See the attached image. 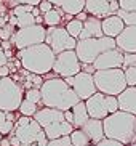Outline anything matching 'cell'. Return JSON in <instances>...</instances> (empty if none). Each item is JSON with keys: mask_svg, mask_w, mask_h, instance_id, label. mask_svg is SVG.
Listing matches in <instances>:
<instances>
[{"mask_svg": "<svg viewBox=\"0 0 136 146\" xmlns=\"http://www.w3.org/2000/svg\"><path fill=\"white\" fill-rule=\"evenodd\" d=\"M40 95H42L43 106L59 109V111H69L79 101H82L72 90V87H69L64 82V79L58 77V76L43 80L42 87H40Z\"/></svg>", "mask_w": 136, "mask_h": 146, "instance_id": "cell-1", "label": "cell"}, {"mask_svg": "<svg viewBox=\"0 0 136 146\" xmlns=\"http://www.w3.org/2000/svg\"><path fill=\"white\" fill-rule=\"evenodd\" d=\"M18 58H19L22 69H26L32 74H37V76H45V74L53 71L56 55L47 43L43 42L38 43V45H34V47L19 50Z\"/></svg>", "mask_w": 136, "mask_h": 146, "instance_id": "cell-2", "label": "cell"}, {"mask_svg": "<svg viewBox=\"0 0 136 146\" xmlns=\"http://www.w3.org/2000/svg\"><path fill=\"white\" fill-rule=\"evenodd\" d=\"M104 137L120 141L122 145H131L136 135V116L130 112L117 111L102 119Z\"/></svg>", "mask_w": 136, "mask_h": 146, "instance_id": "cell-3", "label": "cell"}, {"mask_svg": "<svg viewBox=\"0 0 136 146\" xmlns=\"http://www.w3.org/2000/svg\"><path fill=\"white\" fill-rule=\"evenodd\" d=\"M11 146H47L48 138L43 132V129L38 125L34 117L21 116L15 122L11 133L8 135Z\"/></svg>", "mask_w": 136, "mask_h": 146, "instance_id": "cell-4", "label": "cell"}, {"mask_svg": "<svg viewBox=\"0 0 136 146\" xmlns=\"http://www.w3.org/2000/svg\"><path fill=\"white\" fill-rule=\"evenodd\" d=\"M34 119L43 129L48 140H55L59 137H66L74 132V125L64 119V111L53 109V108H38Z\"/></svg>", "mask_w": 136, "mask_h": 146, "instance_id": "cell-5", "label": "cell"}, {"mask_svg": "<svg viewBox=\"0 0 136 146\" xmlns=\"http://www.w3.org/2000/svg\"><path fill=\"white\" fill-rule=\"evenodd\" d=\"M115 47V39L102 35L99 39H85V40H77L75 53L77 58L82 64H93L94 60L98 58L101 53L112 50Z\"/></svg>", "mask_w": 136, "mask_h": 146, "instance_id": "cell-6", "label": "cell"}, {"mask_svg": "<svg viewBox=\"0 0 136 146\" xmlns=\"http://www.w3.org/2000/svg\"><path fill=\"white\" fill-rule=\"evenodd\" d=\"M96 90L102 95L109 96H119L127 88L123 69H106V71H96L93 74Z\"/></svg>", "mask_w": 136, "mask_h": 146, "instance_id": "cell-7", "label": "cell"}, {"mask_svg": "<svg viewBox=\"0 0 136 146\" xmlns=\"http://www.w3.org/2000/svg\"><path fill=\"white\" fill-rule=\"evenodd\" d=\"M22 100H24V90L21 85H18L10 76L0 79V111H18Z\"/></svg>", "mask_w": 136, "mask_h": 146, "instance_id": "cell-8", "label": "cell"}, {"mask_svg": "<svg viewBox=\"0 0 136 146\" xmlns=\"http://www.w3.org/2000/svg\"><path fill=\"white\" fill-rule=\"evenodd\" d=\"M85 106H86L90 119H98V120L106 119L109 114H114V112L119 111L117 96L102 95L99 92H96L93 96L85 100Z\"/></svg>", "mask_w": 136, "mask_h": 146, "instance_id": "cell-9", "label": "cell"}, {"mask_svg": "<svg viewBox=\"0 0 136 146\" xmlns=\"http://www.w3.org/2000/svg\"><path fill=\"white\" fill-rule=\"evenodd\" d=\"M45 35H47V29L42 24H34V26L21 27V29L15 31V34L10 39V42L19 52V50H24V48L43 43L45 42Z\"/></svg>", "mask_w": 136, "mask_h": 146, "instance_id": "cell-10", "label": "cell"}, {"mask_svg": "<svg viewBox=\"0 0 136 146\" xmlns=\"http://www.w3.org/2000/svg\"><path fill=\"white\" fill-rule=\"evenodd\" d=\"M45 43L53 50L55 55H59L67 50H75L77 40L69 35L66 27H47V35H45Z\"/></svg>", "mask_w": 136, "mask_h": 146, "instance_id": "cell-11", "label": "cell"}, {"mask_svg": "<svg viewBox=\"0 0 136 146\" xmlns=\"http://www.w3.org/2000/svg\"><path fill=\"white\" fill-rule=\"evenodd\" d=\"M82 71V63L77 58L75 50H67L59 55H56L55 64H53V72L61 79L74 77Z\"/></svg>", "mask_w": 136, "mask_h": 146, "instance_id": "cell-12", "label": "cell"}, {"mask_svg": "<svg viewBox=\"0 0 136 146\" xmlns=\"http://www.w3.org/2000/svg\"><path fill=\"white\" fill-rule=\"evenodd\" d=\"M119 10V0H85V11L98 19L115 15Z\"/></svg>", "mask_w": 136, "mask_h": 146, "instance_id": "cell-13", "label": "cell"}, {"mask_svg": "<svg viewBox=\"0 0 136 146\" xmlns=\"http://www.w3.org/2000/svg\"><path fill=\"white\" fill-rule=\"evenodd\" d=\"M71 87H72V90L75 92L77 96H79L82 101L88 100L90 96H93V95L98 92L96 90V85H94L93 74L83 72V71H80L77 76L72 77V84H71Z\"/></svg>", "mask_w": 136, "mask_h": 146, "instance_id": "cell-14", "label": "cell"}, {"mask_svg": "<svg viewBox=\"0 0 136 146\" xmlns=\"http://www.w3.org/2000/svg\"><path fill=\"white\" fill-rule=\"evenodd\" d=\"M123 64V52H120L119 48H112L94 60L93 66L96 71H106V69H122Z\"/></svg>", "mask_w": 136, "mask_h": 146, "instance_id": "cell-15", "label": "cell"}, {"mask_svg": "<svg viewBox=\"0 0 136 146\" xmlns=\"http://www.w3.org/2000/svg\"><path fill=\"white\" fill-rule=\"evenodd\" d=\"M115 47L123 53H136V26H125L115 37Z\"/></svg>", "mask_w": 136, "mask_h": 146, "instance_id": "cell-16", "label": "cell"}, {"mask_svg": "<svg viewBox=\"0 0 136 146\" xmlns=\"http://www.w3.org/2000/svg\"><path fill=\"white\" fill-rule=\"evenodd\" d=\"M117 101H119V111L136 116V87H127L117 96Z\"/></svg>", "mask_w": 136, "mask_h": 146, "instance_id": "cell-17", "label": "cell"}, {"mask_svg": "<svg viewBox=\"0 0 136 146\" xmlns=\"http://www.w3.org/2000/svg\"><path fill=\"white\" fill-rule=\"evenodd\" d=\"M101 27H102V34L106 37L115 39L117 35L125 29V23L122 21V18L117 15H111V16L101 19Z\"/></svg>", "mask_w": 136, "mask_h": 146, "instance_id": "cell-18", "label": "cell"}, {"mask_svg": "<svg viewBox=\"0 0 136 146\" xmlns=\"http://www.w3.org/2000/svg\"><path fill=\"white\" fill-rule=\"evenodd\" d=\"M102 27H101V19L94 16H88L86 21H83V29L80 32L79 40H85V39H99L102 37Z\"/></svg>", "mask_w": 136, "mask_h": 146, "instance_id": "cell-19", "label": "cell"}, {"mask_svg": "<svg viewBox=\"0 0 136 146\" xmlns=\"http://www.w3.org/2000/svg\"><path fill=\"white\" fill-rule=\"evenodd\" d=\"M82 130L85 132V135L90 138L91 145H96L101 140H104V129H102V120L98 119H88L85 122V125L82 127Z\"/></svg>", "mask_w": 136, "mask_h": 146, "instance_id": "cell-20", "label": "cell"}, {"mask_svg": "<svg viewBox=\"0 0 136 146\" xmlns=\"http://www.w3.org/2000/svg\"><path fill=\"white\" fill-rule=\"evenodd\" d=\"M53 7L61 8L69 16H77V15L85 10V0H47Z\"/></svg>", "mask_w": 136, "mask_h": 146, "instance_id": "cell-21", "label": "cell"}, {"mask_svg": "<svg viewBox=\"0 0 136 146\" xmlns=\"http://www.w3.org/2000/svg\"><path fill=\"white\" fill-rule=\"evenodd\" d=\"M19 76H13L11 79H22V90H29V88H40L43 84L42 80V76H37V74H32L29 72V71H26V69H22L21 72H18Z\"/></svg>", "mask_w": 136, "mask_h": 146, "instance_id": "cell-22", "label": "cell"}, {"mask_svg": "<svg viewBox=\"0 0 136 146\" xmlns=\"http://www.w3.org/2000/svg\"><path fill=\"white\" fill-rule=\"evenodd\" d=\"M71 111H72V114H74V122H72L74 129H82V127L85 125V122L90 119L86 106H85V101H79Z\"/></svg>", "mask_w": 136, "mask_h": 146, "instance_id": "cell-23", "label": "cell"}, {"mask_svg": "<svg viewBox=\"0 0 136 146\" xmlns=\"http://www.w3.org/2000/svg\"><path fill=\"white\" fill-rule=\"evenodd\" d=\"M64 16H66V13H64L63 10L53 7V10H50L48 13L43 15V24H47L48 27H58L63 23Z\"/></svg>", "mask_w": 136, "mask_h": 146, "instance_id": "cell-24", "label": "cell"}, {"mask_svg": "<svg viewBox=\"0 0 136 146\" xmlns=\"http://www.w3.org/2000/svg\"><path fill=\"white\" fill-rule=\"evenodd\" d=\"M71 137V143H72V146H88L91 145V141H90V138L85 135V132L82 129H74V132L69 135Z\"/></svg>", "mask_w": 136, "mask_h": 146, "instance_id": "cell-25", "label": "cell"}, {"mask_svg": "<svg viewBox=\"0 0 136 146\" xmlns=\"http://www.w3.org/2000/svg\"><path fill=\"white\" fill-rule=\"evenodd\" d=\"M37 111H38V104L32 103L29 100H22L21 104H19V109H18L19 116H24V117H34Z\"/></svg>", "mask_w": 136, "mask_h": 146, "instance_id": "cell-26", "label": "cell"}, {"mask_svg": "<svg viewBox=\"0 0 136 146\" xmlns=\"http://www.w3.org/2000/svg\"><path fill=\"white\" fill-rule=\"evenodd\" d=\"M82 29H83V23L79 21V19H71V21H67V24H66V31L69 32V35L71 37H74L75 40H79V37H80V32Z\"/></svg>", "mask_w": 136, "mask_h": 146, "instance_id": "cell-27", "label": "cell"}, {"mask_svg": "<svg viewBox=\"0 0 136 146\" xmlns=\"http://www.w3.org/2000/svg\"><path fill=\"white\" fill-rule=\"evenodd\" d=\"M13 122L7 120V116H5V111H0V135L2 137H8L13 130Z\"/></svg>", "mask_w": 136, "mask_h": 146, "instance_id": "cell-28", "label": "cell"}, {"mask_svg": "<svg viewBox=\"0 0 136 146\" xmlns=\"http://www.w3.org/2000/svg\"><path fill=\"white\" fill-rule=\"evenodd\" d=\"M34 24H35V16L32 13H26V15H22V16H16V26H18V29L34 26Z\"/></svg>", "mask_w": 136, "mask_h": 146, "instance_id": "cell-29", "label": "cell"}, {"mask_svg": "<svg viewBox=\"0 0 136 146\" xmlns=\"http://www.w3.org/2000/svg\"><path fill=\"white\" fill-rule=\"evenodd\" d=\"M115 15L122 18V21L125 23V26H136V11H123V10H119Z\"/></svg>", "mask_w": 136, "mask_h": 146, "instance_id": "cell-30", "label": "cell"}, {"mask_svg": "<svg viewBox=\"0 0 136 146\" xmlns=\"http://www.w3.org/2000/svg\"><path fill=\"white\" fill-rule=\"evenodd\" d=\"M24 100H29V101H32V103H35V104H40L42 103L40 88H29V90H26Z\"/></svg>", "mask_w": 136, "mask_h": 146, "instance_id": "cell-31", "label": "cell"}, {"mask_svg": "<svg viewBox=\"0 0 136 146\" xmlns=\"http://www.w3.org/2000/svg\"><path fill=\"white\" fill-rule=\"evenodd\" d=\"M127 87H136V68H127L123 69Z\"/></svg>", "mask_w": 136, "mask_h": 146, "instance_id": "cell-32", "label": "cell"}, {"mask_svg": "<svg viewBox=\"0 0 136 146\" xmlns=\"http://www.w3.org/2000/svg\"><path fill=\"white\" fill-rule=\"evenodd\" d=\"M47 146H72V143H71V137L66 135V137H59L55 140H48Z\"/></svg>", "mask_w": 136, "mask_h": 146, "instance_id": "cell-33", "label": "cell"}, {"mask_svg": "<svg viewBox=\"0 0 136 146\" xmlns=\"http://www.w3.org/2000/svg\"><path fill=\"white\" fill-rule=\"evenodd\" d=\"M32 10H34L32 5H16V7L13 8L11 15L13 16H22V15H26V13H32Z\"/></svg>", "mask_w": 136, "mask_h": 146, "instance_id": "cell-34", "label": "cell"}, {"mask_svg": "<svg viewBox=\"0 0 136 146\" xmlns=\"http://www.w3.org/2000/svg\"><path fill=\"white\" fill-rule=\"evenodd\" d=\"M15 34V26L11 24H5L3 27H0V40H10Z\"/></svg>", "mask_w": 136, "mask_h": 146, "instance_id": "cell-35", "label": "cell"}, {"mask_svg": "<svg viewBox=\"0 0 136 146\" xmlns=\"http://www.w3.org/2000/svg\"><path fill=\"white\" fill-rule=\"evenodd\" d=\"M136 68V53H123V64L122 69Z\"/></svg>", "mask_w": 136, "mask_h": 146, "instance_id": "cell-36", "label": "cell"}, {"mask_svg": "<svg viewBox=\"0 0 136 146\" xmlns=\"http://www.w3.org/2000/svg\"><path fill=\"white\" fill-rule=\"evenodd\" d=\"M119 8L123 11H136V0H119Z\"/></svg>", "mask_w": 136, "mask_h": 146, "instance_id": "cell-37", "label": "cell"}, {"mask_svg": "<svg viewBox=\"0 0 136 146\" xmlns=\"http://www.w3.org/2000/svg\"><path fill=\"white\" fill-rule=\"evenodd\" d=\"M94 146H125V145H122L120 141H115V140H111V138H104L99 143H96Z\"/></svg>", "mask_w": 136, "mask_h": 146, "instance_id": "cell-38", "label": "cell"}, {"mask_svg": "<svg viewBox=\"0 0 136 146\" xmlns=\"http://www.w3.org/2000/svg\"><path fill=\"white\" fill-rule=\"evenodd\" d=\"M38 10H40V13L42 15H45V13H48L50 10H53V5H51L50 2H47V0H42L40 5H38Z\"/></svg>", "mask_w": 136, "mask_h": 146, "instance_id": "cell-39", "label": "cell"}, {"mask_svg": "<svg viewBox=\"0 0 136 146\" xmlns=\"http://www.w3.org/2000/svg\"><path fill=\"white\" fill-rule=\"evenodd\" d=\"M16 5H32V7H38L42 0H13Z\"/></svg>", "mask_w": 136, "mask_h": 146, "instance_id": "cell-40", "label": "cell"}, {"mask_svg": "<svg viewBox=\"0 0 136 146\" xmlns=\"http://www.w3.org/2000/svg\"><path fill=\"white\" fill-rule=\"evenodd\" d=\"M13 47V43L10 42V40H0V48L3 50V52H10Z\"/></svg>", "mask_w": 136, "mask_h": 146, "instance_id": "cell-41", "label": "cell"}, {"mask_svg": "<svg viewBox=\"0 0 136 146\" xmlns=\"http://www.w3.org/2000/svg\"><path fill=\"white\" fill-rule=\"evenodd\" d=\"M82 71H83V72H88V74L96 72V69H94L93 64H82Z\"/></svg>", "mask_w": 136, "mask_h": 146, "instance_id": "cell-42", "label": "cell"}, {"mask_svg": "<svg viewBox=\"0 0 136 146\" xmlns=\"http://www.w3.org/2000/svg\"><path fill=\"white\" fill-rule=\"evenodd\" d=\"M7 64H8V58H7L3 50L0 48V68H2V66H7Z\"/></svg>", "mask_w": 136, "mask_h": 146, "instance_id": "cell-43", "label": "cell"}, {"mask_svg": "<svg viewBox=\"0 0 136 146\" xmlns=\"http://www.w3.org/2000/svg\"><path fill=\"white\" fill-rule=\"evenodd\" d=\"M10 74H11V72H10L8 66H2V68H0V79H2V77H8Z\"/></svg>", "mask_w": 136, "mask_h": 146, "instance_id": "cell-44", "label": "cell"}, {"mask_svg": "<svg viewBox=\"0 0 136 146\" xmlns=\"http://www.w3.org/2000/svg\"><path fill=\"white\" fill-rule=\"evenodd\" d=\"M64 119L67 120L69 124H72V122H74V114H72L71 109H69V111H64Z\"/></svg>", "mask_w": 136, "mask_h": 146, "instance_id": "cell-45", "label": "cell"}, {"mask_svg": "<svg viewBox=\"0 0 136 146\" xmlns=\"http://www.w3.org/2000/svg\"><path fill=\"white\" fill-rule=\"evenodd\" d=\"M88 16H90V15L86 13L85 10H83V11H80V13H79V15L75 16V19H79V21H82V23H83V21H86V18H88Z\"/></svg>", "mask_w": 136, "mask_h": 146, "instance_id": "cell-46", "label": "cell"}, {"mask_svg": "<svg viewBox=\"0 0 136 146\" xmlns=\"http://www.w3.org/2000/svg\"><path fill=\"white\" fill-rule=\"evenodd\" d=\"M0 146H11V145H10V140H8V137H7V138H2V140H0Z\"/></svg>", "mask_w": 136, "mask_h": 146, "instance_id": "cell-47", "label": "cell"}, {"mask_svg": "<svg viewBox=\"0 0 136 146\" xmlns=\"http://www.w3.org/2000/svg\"><path fill=\"white\" fill-rule=\"evenodd\" d=\"M2 138H3V137H2V135H0V140H2Z\"/></svg>", "mask_w": 136, "mask_h": 146, "instance_id": "cell-48", "label": "cell"}, {"mask_svg": "<svg viewBox=\"0 0 136 146\" xmlns=\"http://www.w3.org/2000/svg\"><path fill=\"white\" fill-rule=\"evenodd\" d=\"M88 146H94V145H88Z\"/></svg>", "mask_w": 136, "mask_h": 146, "instance_id": "cell-49", "label": "cell"}]
</instances>
